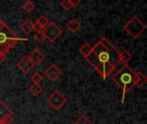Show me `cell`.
Wrapping results in <instances>:
<instances>
[{
	"label": "cell",
	"instance_id": "ffe728a7",
	"mask_svg": "<svg viewBox=\"0 0 147 124\" xmlns=\"http://www.w3.org/2000/svg\"><path fill=\"white\" fill-rule=\"evenodd\" d=\"M73 124H94L86 116L81 115Z\"/></svg>",
	"mask_w": 147,
	"mask_h": 124
},
{
	"label": "cell",
	"instance_id": "5b68a950",
	"mask_svg": "<svg viewBox=\"0 0 147 124\" xmlns=\"http://www.w3.org/2000/svg\"><path fill=\"white\" fill-rule=\"evenodd\" d=\"M47 103L56 110H59L65 103L66 98L58 90H55L51 96L47 98Z\"/></svg>",
	"mask_w": 147,
	"mask_h": 124
},
{
	"label": "cell",
	"instance_id": "52a82bcc",
	"mask_svg": "<svg viewBox=\"0 0 147 124\" xmlns=\"http://www.w3.org/2000/svg\"><path fill=\"white\" fill-rule=\"evenodd\" d=\"M62 74L61 70L55 65H51L45 71V76L51 81H56Z\"/></svg>",
	"mask_w": 147,
	"mask_h": 124
},
{
	"label": "cell",
	"instance_id": "d6986e66",
	"mask_svg": "<svg viewBox=\"0 0 147 124\" xmlns=\"http://www.w3.org/2000/svg\"><path fill=\"white\" fill-rule=\"evenodd\" d=\"M22 9H23L26 12L30 13V12H32V11L34 9V4L31 1L28 0V1H26V2L23 3Z\"/></svg>",
	"mask_w": 147,
	"mask_h": 124
},
{
	"label": "cell",
	"instance_id": "83f0119b",
	"mask_svg": "<svg viewBox=\"0 0 147 124\" xmlns=\"http://www.w3.org/2000/svg\"><path fill=\"white\" fill-rule=\"evenodd\" d=\"M70 3H71L72 7H77L80 3V0H70Z\"/></svg>",
	"mask_w": 147,
	"mask_h": 124
},
{
	"label": "cell",
	"instance_id": "d4e9b609",
	"mask_svg": "<svg viewBox=\"0 0 147 124\" xmlns=\"http://www.w3.org/2000/svg\"><path fill=\"white\" fill-rule=\"evenodd\" d=\"M13 121H14V119H13L12 115H8L5 117H3L2 120V122L4 124H11L13 123Z\"/></svg>",
	"mask_w": 147,
	"mask_h": 124
},
{
	"label": "cell",
	"instance_id": "f1b7e54d",
	"mask_svg": "<svg viewBox=\"0 0 147 124\" xmlns=\"http://www.w3.org/2000/svg\"><path fill=\"white\" fill-rule=\"evenodd\" d=\"M6 26H7V25H6L5 22H4V21H3L2 19H0V31H1V30H3Z\"/></svg>",
	"mask_w": 147,
	"mask_h": 124
},
{
	"label": "cell",
	"instance_id": "4316f807",
	"mask_svg": "<svg viewBox=\"0 0 147 124\" xmlns=\"http://www.w3.org/2000/svg\"><path fill=\"white\" fill-rule=\"evenodd\" d=\"M43 27H41L37 22H35V23L34 24V30L36 32V33H39V32H42L43 31Z\"/></svg>",
	"mask_w": 147,
	"mask_h": 124
},
{
	"label": "cell",
	"instance_id": "7402d4cb",
	"mask_svg": "<svg viewBox=\"0 0 147 124\" xmlns=\"http://www.w3.org/2000/svg\"><path fill=\"white\" fill-rule=\"evenodd\" d=\"M42 79H43V77L41 76V74H40L37 72L33 73V75L31 76V79L34 82V84H39L42 80Z\"/></svg>",
	"mask_w": 147,
	"mask_h": 124
},
{
	"label": "cell",
	"instance_id": "f546056e",
	"mask_svg": "<svg viewBox=\"0 0 147 124\" xmlns=\"http://www.w3.org/2000/svg\"><path fill=\"white\" fill-rule=\"evenodd\" d=\"M5 59H6V55H5V54H0V64H2V63L5 60Z\"/></svg>",
	"mask_w": 147,
	"mask_h": 124
},
{
	"label": "cell",
	"instance_id": "4dcf8cb0",
	"mask_svg": "<svg viewBox=\"0 0 147 124\" xmlns=\"http://www.w3.org/2000/svg\"><path fill=\"white\" fill-rule=\"evenodd\" d=\"M0 124H4V123H3L2 121H0Z\"/></svg>",
	"mask_w": 147,
	"mask_h": 124
},
{
	"label": "cell",
	"instance_id": "6da1fadb",
	"mask_svg": "<svg viewBox=\"0 0 147 124\" xmlns=\"http://www.w3.org/2000/svg\"><path fill=\"white\" fill-rule=\"evenodd\" d=\"M92 52L102 63H110L114 66H116L121 62L120 52L105 37L101 38L92 47Z\"/></svg>",
	"mask_w": 147,
	"mask_h": 124
},
{
	"label": "cell",
	"instance_id": "8fae6325",
	"mask_svg": "<svg viewBox=\"0 0 147 124\" xmlns=\"http://www.w3.org/2000/svg\"><path fill=\"white\" fill-rule=\"evenodd\" d=\"M66 27H67V28H68L71 33H77V32L80 29L81 24H80V22H79L77 19L73 18V19L70 20V21L67 22Z\"/></svg>",
	"mask_w": 147,
	"mask_h": 124
},
{
	"label": "cell",
	"instance_id": "4fadbf2b",
	"mask_svg": "<svg viewBox=\"0 0 147 124\" xmlns=\"http://www.w3.org/2000/svg\"><path fill=\"white\" fill-rule=\"evenodd\" d=\"M8 115H12V110L4 102L0 101V121Z\"/></svg>",
	"mask_w": 147,
	"mask_h": 124
},
{
	"label": "cell",
	"instance_id": "2e32d148",
	"mask_svg": "<svg viewBox=\"0 0 147 124\" xmlns=\"http://www.w3.org/2000/svg\"><path fill=\"white\" fill-rule=\"evenodd\" d=\"M132 54L127 51V50H123L122 52L120 53V60L121 62H122L124 65L127 64L131 59H132Z\"/></svg>",
	"mask_w": 147,
	"mask_h": 124
},
{
	"label": "cell",
	"instance_id": "277c9868",
	"mask_svg": "<svg viewBox=\"0 0 147 124\" xmlns=\"http://www.w3.org/2000/svg\"><path fill=\"white\" fill-rule=\"evenodd\" d=\"M43 34L49 41L54 42L61 35H62V30L61 28L55 24L54 22H50L47 27L43 28Z\"/></svg>",
	"mask_w": 147,
	"mask_h": 124
},
{
	"label": "cell",
	"instance_id": "cb8c5ba5",
	"mask_svg": "<svg viewBox=\"0 0 147 124\" xmlns=\"http://www.w3.org/2000/svg\"><path fill=\"white\" fill-rule=\"evenodd\" d=\"M45 39H46V37H45L43 32H39V33H36V35H34V40L39 44H41Z\"/></svg>",
	"mask_w": 147,
	"mask_h": 124
},
{
	"label": "cell",
	"instance_id": "44dd1931",
	"mask_svg": "<svg viewBox=\"0 0 147 124\" xmlns=\"http://www.w3.org/2000/svg\"><path fill=\"white\" fill-rule=\"evenodd\" d=\"M36 22H37L41 27H43V28L47 27V26L48 25V23L50 22L49 20L47 19V17L45 16H40L39 17V19H38Z\"/></svg>",
	"mask_w": 147,
	"mask_h": 124
},
{
	"label": "cell",
	"instance_id": "7c38bea8",
	"mask_svg": "<svg viewBox=\"0 0 147 124\" xmlns=\"http://www.w3.org/2000/svg\"><path fill=\"white\" fill-rule=\"evenodd\" d=\"M146 77L141 72L135 73V77H134V85H137L138 87L141 88L146 83Z\"/></svg>",
	"mask_w": 147,
	"mask_h": 124
},
{
	"label": "cell",
	"instance_id": "9c48e42d",
	"mask_svg": "<svg viewBox=\"0 0 147 124\" xmlns=\"http://www.w3.org/2000/svg\"><path fill=\"white\" fill-rule=\"evenodd\" d=\"M28 58L30 59V60L32 61V63L36 66V65H39L44 60H45V55L39 50V49H34L31 54L28 56Z\"/></svg>",
	"mask_w": 147,
	"mask_h": 124
},
{
	"label": "cell",
	"instance_id": "9a60e30c",
	"mask_svg": "<svg viewBox=\"0 0 147 124\" xmlns=\"http://www.w3.org/2000/svg\"><path fill=\"white\" fill-rule=\"evenodd\" d=\"M42 88L39 85V84H33L29 89H28V91L34 96V97H37L39 96L41 92H42Z\"/></svg>",
	"mask_w": 147,
	"mask_h": 124
},
{
	"label": "cell",
	"instance_id": "603a6c76",
	"mask_svg": "<svg viewBox=\"0 0 147 124\" xmlns=\"http://www.w3.org/2000/svg\"><path fill=\"white\" fill-rule=\"evenodd\" d=\"M60 5L63 8V9H65V11H69L72 8V5L70 3V0H62V2L60 3Z\"/></svg>",
	"mask_w": 147,
	"mask_h": 124
},
{
	"label": "cell",
	"instance_id": "7a4b0ae2",
	"mask_svg": "<svg viewBox=\"0 0 147 124\" xmlns=\"http://www.w3.org/2000/svg\"><path fill=\"white\" fill-rule=\"evenodd\" d=\"M134 77L135 73L134 72V70L128 66L124 65L112 79L114 83L122 90V104H124L126 94L129 92L130 90L135 85Z\"/></svg>",
	"mask_w": 147,
	"mask_h": 124
},
{
	"label": "cell",
	"instance_id": "484cf974",
	"mask_svg": "<svg viewBox=\"0 0 147 124\" xmlns=\"http://www.w3.org/2000/svg\"><path fill=\"white\" fill-rule=\"evenodd\" d=\"M9 48L4 43H0V54H6L9 52Z\"/></svg>",
	"mask_w": 147,
	"mask_h": 124
},
{
	"label": "cell",
	"instance_id": "8992f818",
	"mask_svg": "<svg viewBox=\"0 0 147 124\" xmlns=\"http://www.w3.org/2000/svg\"><path fill=\"white\" fill-rule=\"evenodd\" d=\"M115 69V66L110 63H101L96 69V71L102 77L103 79H106Z\"/></svg>",
	"mask_w": 147,
	"mask_h": 124
},
{
	"label": "cell",
	"instance_id": "3957f363",
	"mask_svg": "<svg viewBox=\"0 0 147 124\" xmlns=\"http://www.w3.org/2000/svg\"><path fill=\"white\" fill-rule=\"evenodd\" d=\"M124 29L134 39H137L146 29V25L138 16H134L124 25Z\"/></svg>",
	"mask_w": 147,
	"mask_h": 124
},
{
	"label": "cell",
	"instance_id": "5bb4252c",
	"mask_svg": "<svg viewBox=\"0 0 147 124\" xmlns=\"http://www.w3.org/2000/svg\"><path fill=\"white\" fill-rule=\"evenodd\" d=\"M21 29L26 33V34H30L33 30H34V23L29 20V19H26L25 21H23V22L20 25Z\"/></svg>",
	"mask_w": 147,
	"mask_h": 124
},
{
	"label": "cell",
	"instance_id": "ac0fdd59",
	"mask_svg": "<svg viewBox=\"0 0 147 124\" xmlns=\"http://www.w3.org/2000/svg\"><path fill=\"white\" fill-rule=\"evenodd\" d=\"M21 40H22V38H18L17 36L16 37H14V38H10V39H9V40H7L6 41H5V45L10 49V48H13L15 46H16V44H17V42H18V41H21Z\"/></svg>",
	"mask_w": 147,
	"mask_h": 124
},
{
	"label": "cell",
	"instance_id": "e0dca14e",
	"mask_svg": "<svg viewBox=\"0 0 147 124\" xmlns=\"http://www.w3.org/2000/svg\"><path fill=\"white\" fill-rule=\"evenodd\" d=\"M79 52L84 57H86L92 52V47L89 43H84L79 49Z\"/></svg>",
	"mask_w": 147,
	"mask_h": 124
},
{
	"label": "cell",
	"instance_id": "30bf717a",
	"mask_svg": "<svg viewBox=\"0 0 147 124\" xmlns=\"http://www.w3.org/2000/svg\"><path fill=\"white\" fill-rule=\"evenodd\" d=\"M16 36L17 35L8 26H6L3 30L0 31V43H5L7 40Z\"/></svg>",
	"mask_w": 147,
	"mask_h": 124
},
{
	"label": "cell",
	"instance_id": "ba28073f",
	"mask_svg": "<svg viewBox=\"0 0 147 124\" xmlns=\"http://www.w3.org/2000/svg\"><path fill=\"white\" fill-rule=\"evenodd\" d=\"M17 66L21 69V71H22L24 73H28L34 66V65L32 63V61L30 60V59L28 58V56H25L23 57L18 63H17Z\"/></svg>",
	"mask_w": 147,
	"mask_h": 124
}]
</instances>
